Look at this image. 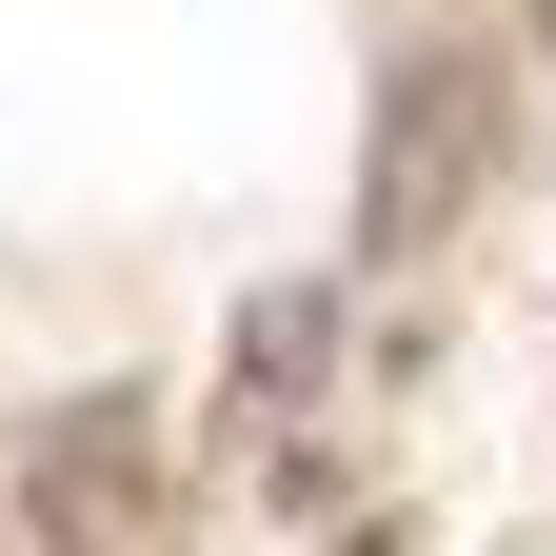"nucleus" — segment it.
Masks as SVG:
<instances>
[{"mask_svg":"<svg viewBox=\"0 0 556 556\" xmlns=\"http://www.w3.org/2000/svg\"><path fill=\"white\" fill-rule=\"evenodd\" d=\"M497 139H517V80L477 40H417L378 80V139H358V258H438L497 179Z\"/></svg>","mask_w":556,"mask_h":556,"instance_id":"obj_1","label":"nucleus"},{"mask_svg":"<svg viewBox=\"0 0 556 556\" xmlns=\"http://www.w3.org/2000/svg\"><path fill=\"white\" fill-rule=\"evenodd\" d=\"M21 497H40L60 556H139L160 536V397H60L21 438Z\"/></svg>","mask_w":556,"mask_h":556,"instance_id":"obj_2","label":"nucleus"},{"mask_svg":"<svg viewBox=\"0 0 556 556\" xmlns=\"http://www.w3.org/2000/svg\"><path fill=\"white\" fill-rule=\"evenodd\" d=\"M338 358V278H278V299H239V417H299Z\"/></svg>","mask_w":556,"mask_h":556,"instance_id":"obj_3","label":"nucleus"},{"mask_svg":"<svg viewBox=\"0 0 556 556\" xmlns=\"http://www.w3.org/2000/svg\"><path fill=\"white\" fill-rule=\"evenodd\" d=\"M0 556H21V536H0Z\"/></svg>","mask_w":556,"mask_h":556,"instance_id":"obj_4","label":"nucleus"}]
</instances>
